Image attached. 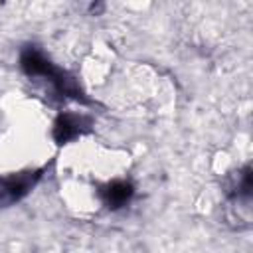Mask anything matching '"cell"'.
<instances>
[{
  "mask_svg": "<svg viewBox=\"0 0 253 253\" xmlns=\"http://www.w3.org/2000/svg\"><path fill=\"white\" fill-rule=\"evenodd\" d=\"M38 178H40V170H26L18 174L0 176V208L12 206L20 198H24L34 188Z\"/></svg>",
  "mask_w": 253,
  "mask_h": 253,
  "instance_id": "cell-2",
  "label": "cell"
},
{
  "mask_svg": "<svg viewBox=\"0 0 253 253\" xmlns=\"http://www.w3.org/2000/svg\"><path fill=\"white\" fill-rule=\"evenodd\" d=\"M85 125H89V121L85 117H79V115H73V113L59 115V119L53 125V138L59 144L69 142V140H73L75 136L81 134V130H83Z\"/></svg>",
  "mask_w": 253,
  "mask_h": 253,
  "instance_id": "cell-4",
  "label": "cell"
},
{
  "mask_svg": "<svg viewBox=\"0 0 253 253\" xmlns=\"http://www.w3.org/2000/svg\"><path fill=\"white\" fill-rule=\"evenodd\" d=\"M20 65L30 77H43L45 81H49L59 95L83 101V95H81L75 79H71L63 69L55 67L38 47H34V45L24 47L22 55H20Z\"/></svg>",
  "mask_w": 253,
  "mask_h": 253,
  "instance_id": "cell-1",
  "label": "cell"
},
{
  "mask_svg": "<svg viewBox=\"0 0 253 253\" xmlns=\"http://www.w3.org/2000/svg\"><path fill=\"white\" fill-rule=\"evenodd\" d=\"M132 194H134V188L128 180H113L101 190L103 204L109 210H119V208L126 206L130 202Z\"/></svg>",
  "mask_w": 253,
  "mask_h": 253,
  "instance_id": "cell-3",
  "label": "cell"
}]
</instances>
